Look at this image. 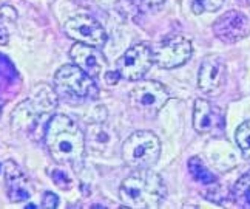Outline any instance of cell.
Listing matches in <instances>:
<instances>
[{
    "mask_svg": "<svg viewBox=\"0 0 250 209\" xmlns=\"http://www.w3.org/2000/svg\"><path fill=\"white\" fill-rule=\"evenodd\" d=\"M51 178H53V182L59 186L61 189H68L71 186V180L70 177L66 175L65 172H62V170H53L51 172Z\"/></svg>",
    "mask_w": 250,
    "mask_h": 209,
    "instance_id": "20",
    "label": "cell"
},
{
    "mask_svg": "<svg viewBox=\"0 0 250 209\" xmlns=\"http://www.w3.org/2000/svg\"><path fill=\"white\" fill-rule=\"evenodd\" d=\"M226 64L218 54H208L199 67L198 85L204 93H216L226 81Z\"/></svg>",
    "mask_w": 250,
    "mask_h": 209,
    "instance_id": "11",
    "label": "cell"
},
{
    "mask_svg": "<svg viewBox=\"0 0 250 209\" xmlns=\"http://www.w3.org/2000/svg\"><path fill=\"white\" fill-rule=\"evenodd\" d=\"M193 53V45L184 36H170L153 48V61L158 67L171 70L184 65Z\"/></svg>",
    "mask_w": 250,
    "mask_h": 209,
    "instance_id": "6",
    "label": "cell"
},
{
    "mask_svg": "<svg viewBox=\"0 0 250 209\" xmlns=\"http://www.w3.org/2000/svg\"><path fill=\"white\" fill-rule=\"evenodd\" d=\"M233 200L239 208H247L250 209V170L244 175L239 177V180L233 186Z\"/></svg>",
    "mask_w": 250,
    "mask_h": 209,
    "instance_id": "15",
    "label": "cell"
},
{
    "mask_svg": "<svg viewBox=\"0 0 250 209\" xmlns=\"http://www.w3.org/2000/svg\"><path fill=\"white\" fill-rule=\"evenodd\" d=\"M130 2L138 6L141 11H151V9L161 6L166 0H130Z\"/></svg>",
    "mask_w": 250,
    "mask_h": 209,
    "instance_id": "19",
    "label": "cell"
},
{
    "mask_svg": "<svg viewBox=\"0 0 250 209\" xmlns=\"http://www.w3.org/2000/svg\"><path fill=\"white\" fill-rule=\"evenodd\" d=\"M5 187L8 198L14 203L25 202L31 197L30 180L17 163L11 160L5 163Z\"/></svg>",
    "mask_w": 250,
    "mask_h": 209,
    "instance_id": "12",
    "label": "cell"
},
{
    "mask_svg": "<svg viewBox=\"0 0 250 209\" xmlns=\"http://www.w3.org/2000/svg\"><path fill=\"white\" fill-rule=\"evenodd\" d=\"M224 3V0H193V11L201 14L204 11H216Z\"/></svg>",
    "mask_w": 250,
    "mask_h": 209,
    "instance_id": "18",
    "label": "cell"
},
{
    "mask_svg": "<svg viewBox=\"0 0 250 209\" xmlns=\"http://www.w3.org/2000/svg\"><path fill=\"white\" fill-rule=\"evenodd\" d=\"M161 155V141L148 130L131 134L122 146V160L128 167L148 169L156 164Z\"/></svg>",
    "mask_w": 250,
    "mask_h": 209,
    "instance_id": "4",
    "label": "cell"
},
{
    "mask_svg": "<svg viewBox=\"0 0 250 209\" xmlns=\"http://www.w3.org/2000/svg\"><path fill=\"white\" fill-rule=\"evenodd\" d=\"M188 170L190 174L193 175V178L198 183L208 186V185H215L216 183V177L210 172V170L204 166V163L201 161L198 157H193L188 160Z\"/></svg>",
    "mask_w": 250,
    "mask_h": 209,
    "instance_id": "16",
    "label": "cell"
},
{
    "mask_svg": "<svg viewBox=\"0 0 250 209\" xmlns=\"http://www.w3.org/2000/svg\"><path fill=\"white\" fill-rule=\"evenodd\" d=\"M130 106L142 113L155 115L168 101L167 89L158 81H141L128 94Z\"/></svg>",
    "mask_w": 250,
    "mask_h": 209,
    "instance_id": "7",
    "label": "cell"
},
{
    "mask_svg": "<svg viewBox=\"0 0 250 209\" xmlns=\"http://www.w3.org/2000/svg\"><path fill=\"white\" fill-rule=\"evenodd\" d=\"M65 33L76 42L93 45L98 48L104 46L107 42V33L104 31V26L88 14H79L66 21Z\"/></svg>",
    "mask_w": 250,
    "mask_h": 209,
    "instance_id": "9",
    "label": "cell"
},
{
    "mask_svg": "<svg viewBox=\"0 0 250 209\" xmlns=\"http://www.w3.org/2000/svg\"><path fill=\"white\" fill-rule=\"evenodd\" d=\"M153 62V51L146 44H138L128 48L116 61V71L124 79L139 81L150 70Z\"/></svg>",
    "mask_w": 250,
    "mask_h": 209,
    "instance_id": "8",
    "label": "cell"
},
{
    "mask_svg": "<svg viewBox=\"0 0 250 209\" xmlns=\"http://www.w3.org/2000/svg\"><path fill=\"white\" fill-rule=\"evenodd\" d=\"M2 104H3V102H2V101H0V113H2Z\"/></svg>",
    "mask_w": 250,
    "mask_h": 209,
    "instance_id": "24",
    "label": "cell"
},
{
    "mask_svg": "<svg viewBox=\"0 0 250 209\" xmlns=\"http://www.w3.org/2000/svg\"><path fill=\"white\" fill-rule=\"evenodd\" d=\"M119 197L125 206L133 209H155L166 197L162 178L148 169H138L122 182Z\"/></svg>",
    "mask_w": 250,
    "mask_h": 209,
    "instance_id": "2",
    "label": "cell"
},
{
    "mask_svg": "<svg viewBox=\"0 0 250 209\" xmlns=\"http://www.w3.org/2000/svg\"><path fill=\"white\" fill-rule=\"evenodd\" d=\"M57 205H59V198H57V195H54L53 192L43 194V200H42L43 208H57Z\"/></svg>",
    "mask_w": 250,
    "mask_h": 209,
    "instance_id": "21",
    "label": "cell"
},
{
    "mask_svg": "<svg viewBox=\"0 0 250 209\" xmlns=\"http://www.w3.org/2000/svg\"><path fill=\"white\" fill-rule=\"evenodd\" d=\"M45 144L59 164L78 166L85 155V139L79 126L66 115H54L46 124Z\"/></svg>",
    "mask_w": 250,
    "mask_h": 209,
    "instance_id": "1",
    "label": "cell"
},
{
    "mask_svg": "<svg viewBox=\"0 0 250 209\" xmlns=\"http://www.w3.org/2000/svg\"><path fill=\"white\" fill-rule=\"evenodd\" d=\"M236 144L241 149L243 155L246 158H250V121H244L241 126L236 129Z\"/></svg>",
    "mask_w": 250,
    "mask_h": 209,
    "instance_id": "17",
    "label": "cell"
},
{
    "mask_svg": "<svg viewBox=\"0 0 250 209\" xmlns=\"http://www.w3.org/2000/svg\"><path fill=\"white\" fill-rule=\"evenodd\" d=\"M57 106L56 92L48 85H39L33 98L25 99L22 104L14 109L11 122L14 130L31 132L37 127V124L43 119V116L50 113Z\"/></svg>",
    "mask_w": 250,
    "mask_h": 209,
    "instance_id": "3",
    "label": "cell"
},
{
    "mask_svg": "<svg viewBox=\"0 0 250 209\" xmlns=\"http://www.w3.org/2000/svg\"><path fill=\"white\" fill-rule=\"evenodd\" d=\"M70 58L78 67H81L85 73H88L91 78L99 76L105 65V58L99 51L98 46L81 44V42L71 46Z\"/></svg>",
    "mask_w": 250,
    "mask_h": 209,
    "instance_id": "13",
    "label": "cell"
},
{
    "mask_svg": "<svg viewBox=\"0 0 250 209\" xmlns=\"http://www.w3.org/2000/svg\"><path fill=\"white\" fill-rule=\"evenodd\" d=\"M213 33L226 44H235L250 34V19L241 11H227L216 19Z\"/></svg>",
    "mask_w": 250,
    "mask_h": 209,
    "instance_id": "10",
    "label": "cell"
},
{
    "mask_svg": "<svg viewBox=\"0 0 250 209\" xmlns=\"http://www.w3.org/2000/svg\"><path fill=\"white\" fill-rule=\"evenodd\" d=\"M0 170H2V166H0Z\"/></svg>",
    "mask_w": 250,
    "mask_h": 209,
    "instance_id": "25",
    "label": "cell"
},
{
    "mask_svg": "<svg viewBox=\"0 0 250 209\" xmlns=\"http://www.w3.org/2000/svg\"><path fill=\"white\" fill-rule=\"evenodd\" d=\"M8 44V31L5 30V26L0 25V45Z\"/></svg>",
    "mask_w": 250,
    "mask_h": 209,
    "instance_id": "22",
    "label": "cell"
},
{
    "mask_svg": "<svg viewBox=\"0 0 250 209\" xmlns=\"http://www.w3.org/2000/svg\"><path fill=\"white\" fill-rule=\"evenodd\" d=\"M54 87L61 96L70 99H94L99 94L91 76L76 64L63 65L56 71Z\"/></svg>",
    "mask_w": 250,
    "mask_h": 209,
    "instance_id": "5",
    "label": "cell"
},
{
    "mask_svg": "<svg viewBox=\"0 0 250 209\" xmlns=\"http://www.w3.org/2000/svg\"><path fill=\"white\" fill-rule=\"evenodd\" d=\"M105 79H107L110 84H116L118 82V79H119V73L116 71V73H107V76H105Z\"/></svg>",
    "mask_w": 250,
    "mask_h": 209,
    "instance_id": "23",
    "label": "cell"
},
{
    "mask_svg": "<svg viewBox=\"0 0 250 209\" xmlns=\"http://www.w3.org/2000/svg\"><path fill=\"white\" fill-rule=\"evenodd\" d=\"M224 124L223 113L206 99H196L193 109V127L198 134H211Z\"/></svg>",
    "mask_w": 250,
    "mask_h": 209,
    "instance_id": "14",
    "label": "cell"
}]
</instances>
